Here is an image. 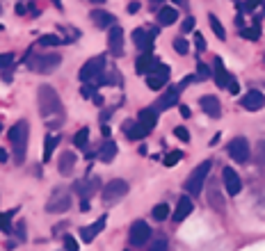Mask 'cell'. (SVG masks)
<instances>
[{"label":"cell","mask_w":265,"mask_h":251,"mask_svg":"<svg viewBox=\"0 0 265 251\" xmlns=\"http://www.w3.org/2000/svg\"><path fill=\"white\" fill-rule=\"evenodd\" d=\"M0 32H2V25H0Z\"/></svg>","instance_id":"94428289"},{"label":"cell","mask_w":265,"mask_h":251,"mask_svg":"<svg viewBox=\"0 0 265 251\" xmlns=\"http://www.w3.org/2000/svg\"><path fill=\"white\" fill-rule=\"evenodd\" d=\"M60 64H62V55L60 53H39V55L30 57L28 66L35 73H53Z\"/></svg>","instance_id":"277c9868"},{"label":"cell","mask_w":265,"mask_h":251,"mask_svg":"<svg viewBox=\"0 0 265 251\" xmlns=\"http://www.w3.org/2000/svg\"><path fill=\"white\" fill-rule=\"evenodd\" d=\"M16 237H19V240H21V242H23V240H25V224H19V226H16Z\"/></svg>","instance_id":"c3c4849f"},{"label":"cell","mask_w":265,"mask_h":251,"mask_svg":"<svg viewBox=\"0 0 265 251\" xmlns=\"http://www.w3.org/2000/svg\"><path fill=\"white\" fill-rule=\"evenodd\" d=\"M240 37H243V39H249V42H256V39H258V21H256V25H254V28L243 30V32H240Z\"/></svg>","instance_id":"ab89813d"},{"label":"cell","mask_w":265,"mask_h":251,"mask_svg":"<svg viewBox=\"0 0 265 251\" xmlns=\"http://www.w3.org/2000/svg\"><path fill=\"white\" fill-rule=\"evenodd\" d=\"M0 14H2V7H0Z\"/></svg>","instance_id":"6125c7cd"},{"label":"cell","mask_w":265,"mask_h":251,"mask_svg":"<svg viewBox=\"0 0 265 251\" xmlns=\"http://www.w3.org/2000/svg\"><path fill=\"white\" fill-rule=\"evenodd\" d=\"M64 249H66V251H80L76 237H73V235H64Z\"/></svg>","instance_id":"60d3db41"},{"label":"cell","mask_w":265,"mask_h":251,"mask_svg":"<svg viewBox=\"0 0 265 251\" xmlns=\"http://www.w3.org/2000/svg\"><path fill=\"white\" fill-rule=\"evenodd\" d=\"M69 208H71V194L69 192H62V189H55L53 196L48 199V203H46V210L53 212V215H62Z\"/></svg>","instance_id":"30bf717a"},{"label":"cell","mask_w":265,"mask_h":251,"mask_svg":"<svg viewBox=\"0 0 265 251\" xmlns=\"http://www.w3.org/2000/svg\"><path fill=\"white\" fill-rule=\"evenodd\" d=\"M37 103H39V114L46 121L48 128H60L64 124V105L62 98L50 84H42L37 89Z\"/></svg>","instance_id":"6da1fadb"},{"label":"cell","mask_w":265,"mask_h":251,"mask_svg":"<svg viewBox=\"0 0 265 251\" xmlns=\"http://www.w3.org/2000/svg\"><path fill=\"white\" fill-rule=\"evenodd\" d=\"M0 133H2V121H0Z\"/></svg>","instance_id":"680465c9"},{"label":"cell","mask_w":265,"mask_h":251,"mask_svg":"<svg viewBox=\"0 0 265 251\" xmlns=\"http://www.w3.org/2000/svg\"><path fill=\"white\" fill-rule=\"evenodd\" d=\"M96 89H98V87H96V84H94V83H87V84H85V87H83V89H80V94H83L85 98H91V96H94V94H96Z\"/></svg>","instance_id":"7bdbcfd3"},{"label":"cell","mask_w":265,"mask_h":251,"mask_svg":"<svg viewBox=\"0 0 265 251\" xmlns=\"http://www.w3.org/2000/svg\"><path fill=\"white\" fill-rule=\"evenodd\" d=\"M105 222H108V217L101 215L94 224H89V226H83V229H80V240H83V242H91V240H94V237H96L98 233L105 229Z\"/></svg>","instance_id":"e0dca14e"},{"label":"cell","mask_w":265,"mask_h":251,"mask_svg":"<svg viewBox=\"0 0 265 251\" xmlns=\"http://www.w3.org/2000/svg\"><path fill=\"white\" fill-rule=\"evenodd\" d=\"M128 189L131 188H128V183H126L124 178H112V181L103 188V201L108 203V206L119 203L126 194H128Z\"/></svg>","instance_id":"8992f818"},{"label":"cell","mask_w":265,"mask_h":251,"mask_svg":"<svg viewBox=\"0 0 265 251\" xmlns=\"http://www.w3.org/2000/svg\"><path fill=\"white\" fill-rule=\"evenodd\" d=\"M154 62H155L154 55H144V53H142V55L135 60V71H137L140 76H147L149 71H151V66H154Z\"/></svg>","instance_id":"4316f807"},{"label":"cell","mask_w":265,"mask_h":251,"mask_svg":"<svg viewBox=\"0 0 265 251\" xmlns=\"http://www.w3.org/2000/svg\"><path fill=\"white\" fill-rule=\"evenodd\" d=\"M167 80H169V66L167 64H160V62H154L151 71L147 73V87L158 91L167 84Z\"/></svg>","instance_id":"52a82bcc"},{"label":"cell","mask_w":265,"mask_h":251,"mask_svg":"<svg viewBox=\"0 0 265 251\" xmlns=\"http://www.w3.org/2000/svg\"><path fill=\"white\" fill-rule=\"evenodd\" d=\"M154 39L155 37L144 28H137L132 30V43L137 46V48L144 53V55H154Z\"/></svg>","instance_id":"7c38bea8"},{"label":"cell","mask_w":265,"mask_h":251,"mask_svg":"<svg viewBox=\"0 0 265 251\" xmlns=\"http://www.w3.org/2000/svg\"><path fill=\"white\" fill-rule=\"evenodd\" d=\"M87 144H89V128L85 126V128H80V130L73 135V146L76 148H87Z\"/></svg>","instance_id":"f1b7e54d"},{"label":"cell","mask_w":265,"mask_h":251,"mask_svg":"<svg viewBox=\"0 0 265 251\" xmlns=\"http://www.w3.org/2000/svg\"><path fill=\"white\" fill-rule=\"evenodd\" d=\"M14 64V53H0V71L12 69Z\"/></svg>","instance_id":"d590c367"},{"label":"cell","mask_w":265,"mask_h":251,"mask_svg":"<svg viewBox=\"0 0 265 251\" xmlns=\"http://www.w3.org/2000/svg\"><path fill=\"white\" fill-rule=\"evenodd\" d=\"M174 48H176L178 55H188V53H190V43L185 42V37H176V39H174Z\"/></svg>","instance_id":"e575fe53"},{"label":"cell","mask_w":265,"mask_h":251,"mask_svg":"<svg viewBox=\"0 0 265 251\" xmlns=\"http://www.w3.org/2000/svg\"><path fill=\"white\" fill-rule=\"evenodd\" d=\"M222 183L224 188H226V194L229 196H238L240 194V189H243V181H240V176L233 167H224L222 169Z\"/></svg>","instance_id":"8fae6325"},{"label":"cell","mask_w":265,"mask_h":251,"mask_svg":"<svg viewBox=\"0 0 265 251\" xmlns=\"http://www.w3.org/2000/svg\"><path fill=\"white\" fill-rule=\"evenodd\" d=\"M181 158H183L181 151H172V153L165 155V160H162V162H165V167H174V165H178Z\"/></svg>","instance_id":"8d00e7d4"},{"label":"cell","mask_w":265,"mask_h":251,"mask_svg":"<svg viewBox=\"0 0 265 251\" xmlns=\"http://www.w3.org/2000/svg\"><path fill=\"white\" fill-rule=\"evenodd\" d=\"M258 5H265V0H244L243 9H244V12H254Z\"/></svg>","instance_id":"ee69618b"},{"label":"cell","mask_w":265,"mask_h":251,"mask_svg":"<svg viewBox=\"0 0 265 251\" xmlns=\"http://www.w3.org/2000/svg\"><path fill=\"white\" fill-rule=\"evenodd\" d=\"M7 160H9L7 148H0V165H2V162H7Z\"/></svg>","instance_id":"816d5d0a"},{"label":"cell","mask_w":265,"mask_h":251,"mask_svg":"<svg viewBox=\"0 0 265 251\" xmlns=\"http://www.w3.org/2000/svg\"><path fill=\"white\" fill-rule=\"evenodd\" d=\"M12 215H14V210H12V212H0V230H5V233H9V230H12V226H9V219H12Z\"/></svg>","instance_id":"f35d334b"},{"label":"cell","mask_w":265,"mask_h":251,"mask_svg":"<svg viewBox=\"0 0 265 251\" xmlns=\"http://www.w3.org/2000/svg\"><path fill=\"white\" fill-rule=\"evenodd\" d=\"M105 71H108V66H105V55H96L83 64V69L78 71V78H80L83 83H96Z\"/></svg>","instance_id":"5b68a950"},{"label":"cell","mask_w":265,"mask_h":251,"mask_svg":"<svg viewBox=\"0 0 265 251\" xmlns=\"http://www.w3.org/2000/svg\"><path fill=\"white\" fill-rule=\"evenodd\" d=\"M178 110H181V117H183V119H190V114H192V112H190V107H188V105H181Z\"/></svg>","instance_id":"f907efd6"},{"label":"cell","mask_w":265,"mask_h":251,"mask_svg":"<svg viewBox=\"0 0 265 251\" xmlns=\"http://www.w3.org/2000/svg\"><path fill=\"white\" fill-rule=\"evenodd\" d=\"M210 169H213V160H203L201 165H197L195 169H192V174L188 176V181H185V192H188V196H199L201 194L203 185H206V181H208L210 176Z\"/></svg>","instance_id":"3957f363"},{"label":"cell","mask_w":265,"mask_h":251,"mask_svg":"<svg viewBox=\"0 0 265 251\" xmlns=\"http://www.w3.org/2000/svg\"><path fill=\"white\" fill-rule=\"evenodd\" d=\"M208 203L213 206L215 210H222V194H220V189H217L215 183H210V196H208Z\"/></svg>","instance_id":"1f68e13d"},{"label":"cell","mask_w":265,"mask_h":251,"mask_svg":"<svg viewBox=\"0 0 265 251\" xmlns=\"http://www.w3.org/2000/svg\"><path fill=\"white\" fill-rule=\"evenodd\" d=\"M91 23L96 25V28H108L110 30L112 25H114V14H110V12H105V9H94L89 14Z\"/></svg>","instance_id":"603a6c76"},{"label":"cell","mask_w":265,"mask_h":251,"mask_svg":"<svg viewBox=\"0 0 265 251\" xmlns=\"http://www.w3.org/2000/svg\"><path fill=\"white\" fill-rule=\"evenodd\" d=\"M231 2H240V0H231Z\"/></svg>","instance_id":"91938a15"},{"label":"cell","mask_w":265,"mask_h":251,"mask_svg":"<svg viewBox=\"0 0 265 251\" xmlns=\"http://www.w3.org/2000/svg\"><path fill=\"white\" fill-rule=\"evenodd\" d=\"M199 105H201V110L208 114L210 119H217L220 114H222V105H220V98L217 96H201L199 98Z\"/></svg>","instance_id":"ac0fdd59"},{"label":"cell","mask_w":265,"mask_h":251,"mask_svg":"<svg viewBox=\"0 0 265 251\" xmlns=\"http://www.w3.org/2000/svg\"><path fill=\"white\" fill-rule=\"evenodd\" d=\"M178 96H181V89H178V84H172V87H167V89H165V94H162V96L155 101V110H158V112H165V110H169V107L178 105Z\"/></svg>","instance_id":"5bb4252c"},{"label":"cell","mask_w":265,"mask_h":251,"mask_svg":"<svg viewBox=\"0 0 265 251\" xmlns=\"http://www.w3.org/2000/svg\"><path fill=\"white\" fill-rule=\"evenodd\" d=\"M229 91H231V94H238V83L233 80V78L229 80Z\"/></svg>","instance_id":"f5cc1de1"},{"label":"cell","mask_w":265,"mask_h":251,"mask_svg":"<svg viewBox=\"0 0 265 251\" xmlns=\"http://www.w3.org/2000/svg\"><path fill=\"white\" fill-rule=\"evenodd\" d=\"M114 158H117V142L105 140L103 144H101V148H98V160L101 162H112Z\"/></svg>","instance_id":"d4e9b609"},{"label":"cell","mask_w":265,"mask_h":251,"mask_svg":"<svg viewBox=\"0 0 265 251\" xmlns=\"http://www.w3.org/2000/svg\"><path fill=\"white\" fill-rule=\"evenodd\" d=\"M256 158H258V162H261V165H265V142H261V144H258Z\"/></svg>","instance_id":"7dc6e473"},{"label":"cell","mask_w":265,"mask_h":251,"mask_svg":"<svg viewBox=\"0 0 265 251\" xmlns=\"http://www.w3.org/2000/svg\"><path fill=\"white\" fill-rule=\"evenodd\" d=\"M190 30H195V16H188L181 25V32H190Z\"/></svg>","instance_id":"bcb514c9"},{"label":"cell","mask_w":265,"mask_h":251,"mask_svg":"<svg viewBox=\"0 0 265 251\" xmlns=\"http://www.w3.org/2000/svg\"><path fill=\"white\" fill-rule=\"evenodd\" d=\"M16 14H19V16L25 14V5H21V2H19V5H16Z\"/></svg>","instance_id":"db71d44e"},{"label":"cell","mask_w":265,"mask_h":251,"mask_svg":"<svg viewBox=\"0 0 265 251\" xmlns=\"http://www.w3.org/2000/svg\"><path fill=\"white\" fill-rule=\"evenodd\" d=\"M98 188V178H80V181L73 183V189H76L80 199H89Z\"/></svg>","instance_id":"d6986e66"},{"label":"cell","mask_w":265,"mask_h":251,"mask_svg":"<svg viewBox=\"0 0 265 251\" xmlns=\"http://www.w3.org/2000/svg\"><path fill=\"white\" fill-rule=\"evenodd\" d=\"M192 210H195V201H192V196H181V199H178V203H176V210H174V222H183V219H185V217L190 215V212H192Z\"/></svg>","instance_id":"ffe728a7"},{"label":"cell","mask_w":265,"mask_h":251,"mask_svg":"<svg viewBox=\"0 0 265 251\" xmlns=\"http://www.w3.org/2000/svg\"><path fill=\"white\" fill-rule=\"evenodd\" d=\"M149 251H169L167 237H155L154 242L149 244Z\"/></svg>","instance_id":"836d02e7"},{"label":"cell","mask_w":265,"mask_h":251,"mask_svg":"<svg viewBox=\"0 0 265 251\" xmlns=\"http://www.w3.org/2000/svg\"><path fill=\"white\" fill-rule=\"evenodd\" d=\"M108 50H110V55H114V57L124 55V30L119 28L117 23H114L110 28V32H108Z\"/></svg>","instance_id":"4fadbf2b"},{"label":"cell","mask_w":265,"mask_h":251,"mask_svg":"<svg viewBox=\"0 0 265 251\" xmlns=\"http://www.w3.org/2000/svg\"><path fill=\"white\" fill-rule=\"evenodd\" d=\"M213 76V69H208L203 62L197 64V80H206V78Z\"/></svg>","instance_id":"74e56055"},{"label":"cell","mask_w":265,"mask_h":251,"mask_svg":"<svg viewBox=\"0 0 265 251\" xmlns=\"http://www.w3.org/2000/svg\"><path fill=\"white\" fill-rule=\"evenodd\" d=\"M53 2H55V5H57V7H62V2H60V0H53Z\"/></svg>","instance_id":"6f0895ef"},{"label":"cell","mask_w":265,"mask_h":251,"mask_svg":"<svg viewBox=\"0 0 265 251\" xmlns=\"http://www.w3.org/2000/svg\"><path fill=\"white\" fill-rule=\"evenodd\" d=\"M195 46H197V50H199V53H203V50H206V39H203L201 32H195Z\"/></svg>","instance_id":"f6af8a7d"},{"label":"cell","mask_w":265,"mask_h":251,"mask_svg":"<svg viewBox=\"0 0 265 251\" xmlns=\"http://www.w3.org/2000/svg\"><path fill=\"white\" fill-rule=\"evenodd\" d=\"M124 133H126V137H128V140H132V142L144 140V137L149 135L147 130H144V128L137 124V121H131V119H128V121H124Z\"/></svg>","instance_id":"cb8c5ba5"},{"label":"cell","mask_w":265,"mask_h":251,"mask_svg":"<svg viewBox=\"0 0 265 251\" xmlns=\"http://www.w3.org/2000/svg\"><path fill=\"white\" fill-rule=\"evenodd\" d=\"M226 148H229L231 160H236L238 165H244L249 160V142H247V137H233Z\"/></svg>","instance_id":"9c48e42d"},{"label":"cell","mask_w":265,"mask_h":251,"mask_svg":"<svg viewBox=\"0 0 265 251\" xmlns=\"http://www.w3.org/2000/svg\"><path fill=\"white\" fill-rule=\"evenodd\" d=\"M149 240H151V226H149L144 219L132 222L131 230H128V242H131L132 247H144Z\"/></svg>","instance_id":"ba28073f"},{"label":"cell","mask_w":265,"mask_h":251,"mask_svg":"<svg viewBox=\"0 0 265 251\" xmlns=\"http://www.w3.org/2000/svg\"><path fill=\"white\" fill-rule=\"evenodd\" d=\"M151 217H154L155 222H165V219L169 217V206H167V203H158V206H154Z\"/></svg>","instance_id":"4dcf8cb0"},{"label":"cell","mask_w":265,"mask_h":251,"mask_svg":"<svg viewBox=\"0 0 265 251\" xmlns=\"http://www.w3.org/2000/svg\"><path fill=\"white\" fill-rule=\"evenodd\" d=\"M137 124H140L147 133H151L155 126H158V110H155V107H144V110H140Z\"/></svg>","instance_id":"2e32d148"},{"label":"cell","mask_w":265,"mask_h":251,"mask_svg":"<svg viewBox=\"0 0 265 251\" xmlns=\"http://www.w3.org/2000/svg\"><path fill=\"white\" fill-rule=\"evenodd\" d=\"M46 144H44V162H50V158H53V151H55L57 142H60V137L57 135H46Z\"/></svg>","instance_id":"83f0119b"},{"label":"cell","mask_w":265,"mask_h":251,"mask_svg":"<svg viewBox=\"0 0 265 251\" xmlns=\"http://www.w3.org/2000/svg\"><path fill=\"white\" fill-rule=\"evenodd\" d=\"M76 162H78V158H76V153H73V151H64V153L60 155V160H57V171H60L62 176L73 174Z\"/></svg>","instance_id":"7402d4cb"},{"label":"cell","mask_w":265,"mask_h":251,"mask_svg":"<svg viewBox=\"0 0 265 251\" xmlns=\"http://www.w3.org/2000/svg\"><path fill=\"white\" fill-rule=\"evenodd\" d=\"M160 2H162V0H151V7H158Z\"/></svg>","instance_id":"11a10c76"},{"label":"cell","mask_w":265,"mask_h":251,"mask_svg":"<svg viewBox=\"0 0 265 251\" xmlns=\"http://www.w3.org/2000/svg\"><path fill=\"white\" fill-rule=\"evenodd\" d=\"M208 23H210V28H213V32H215L217 39H220V42H226V32H224L222 23L217 21V16H215V14H208Z\"/></svg>","instance_id":"f546056e"},{"label":"cell","mask_w":265,"mask_h":251,"mask_svg":"<svg viewBox=\"0 0 265 251\" xmlns=\"http://www.w3.org/2000/svg\"><path fill=\"white\" fill-rule=\"evenodd\" d=\"M135 12H140V2H137V0L128 2V14H135Z\"/></svg>","instance_id":"681fc988"},{"label":"cell","mask_w":265,"mask_h":251,"mask_svg":"<svg viewBox=\"0 0 265 251\" xmlns=\"http://www.w3.org/2000/svg\"><path fill=\"white\" fill-rule=\"evenodd\" d=\"M37 43H39V46H44V48H50V46L55 48V46H60V43H62V39H60L57 35H42Z\"/></svg>","instance_id":"d6a6232c"},{"label":"cell","mask_w":265,"mask_h":251,"mask_svg":"<svg viewBox=\"0 0 265 251\" xmlns=\"http://www.w3.org/2000/svg\"><path fill=\"white\" fill-rule=\"evenodd\" d=\"M240 105H243L247 112H258V110H263L265 107V96L258 89H251L240 98Z\"/></svg>","instance_id":"9a60e30c"},{"label":"cell","mask_w":265,"mask_h":251,"mask_svg":"<svg viewBox=\"0 0 265 251\" xmlns=\"http://www.w3.org/2000/svg\"><path fill=\"white\" fill-rule=\"evenodd\" d=\"M178 21V9L176 7H169V5H162L158 9V23L160 25H172V23Z\"/></svg>","instance_id":"484cf974"},{"label":"cell","mask_w":265,"mask_h":251,"mask_svg":"<svg viewBox=\"0 0 265 251\" xmlns=\"http://www.w3.org/2000/svg\"><path fill=\"white\" fill-rule=\"evenodd\" d=\"M91 2H96V5H103L105 0H91Z\"/></svg>","instance_id":"9f6ffc18"},{"label":"cell","mask_w":265,"mask_h":251,"mask_svg":"<svg viewBox=\"0 0 265 251\" xmlns=\"http://www.w3.org/2000/svg\"><path fill=\"white\" fill-rule=\"evenodd\" d=\"M174 135L178 137L181 142H190V130L185 128V126H176L174 128Z\"/></svg>","instance_id":"b9f144b4"},{"label":"cell","mask_w":265,"mask_h":251,"mask_svg":"<svg viewBox=\"0 0 265 251\" xmlns=\"http://www.w3.org/2000/svg\"><path fill=\"white\" fill-rule=\"evenodd\" d=\"M28 135H30V126H28L25 119L16 121L7 133L9 144H12V151H14L16 165H23V162H25V155H28Z\"/></svg>","instance_id":"7a4b0ae2"},{"label":"cell","mask_w":265,"mask_h":251,"mask_svg":"<svg viewBox=\"0 0 265 251\" xmlns=\"http://www.w3.org/2000/svg\"><path fill=\"white\" fill-rule=\"evenodd\" d=\"M213 76H215V83L220 89H226L229 87V71L224 69V62H222V57H215V62H213Z\"/></svg>","instance_id":"44dd1931"}]
</instances>
